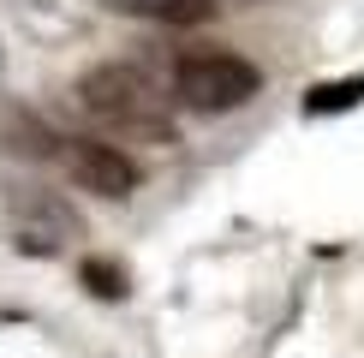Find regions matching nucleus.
I'll return each mask as SVG.
<instances>
[{
    "mask_svg": "<svg viewBox=\"0 0 364 358\" xmlns=\"http://www.w3.org/2000/svg\"><path fill=\"white\" fill-rule=\"evenodd\" d=\"M78 102L102 119L119 138H144V143H173V114L168 96L156 90V78L126 60H108V66H90L78 78Z\"/></svg>",
    "mask_w": 364,
    "mask_h": 358,
    "instance_id": "1",
    "label": "nucleus"
},
{
    "mask_svg": "<svg viewBox=\"0 0 364 358\" xmlns=\"http://www.w3.org/2000/svg\"><path fill=\"white\" fill-rule=\"evenodd\" d=\"M257 90H263V72L239 54H221V48L186 54L173 66V96L191 114H233V108H245Z\"/></svg>",
    "mask_w": 364,
    "mask_h": 358,
    "instance_id": "2",
    "label": "nucleus"
},
{
    "mask_svg": "<svg viewBox=\"0 0 364 358\" xmlns=\"http://www.w3.org/2000/svg\"><path fill=\"white\" fill-rule=\"evenodd\" d=\"M6 209L18 215V245L30 257H54L60 239H78V215L54 197V191H36V185H6Z\"/></svg>",
    "mask_w": 364,
    "mask_h": 358,
    "instance_id": "3",
    "label": "nucleus"
},
{
    "mask_svg": "<svg viewBox=\"0 0 364 358\" xmlns=\"http://www.w3.org/2000/svg\"><path fill=\"white\" fill-rule=\"evenodd\" d=\"M60 161H66V173L78 179L84 191H96V197H108V203H126L132 191H138V161H132V156H119L114 143H96V138H66Z\"/></svg>",
    "mask_w": 364,
    "mask_h": 358,
    "instance_id": "4",
    "label": "nucleus"
},
{
    "mask_svg": "<svg viewBox=\"0 0 364 358\" xmlns=\"http://www.w3.org/2000/svg\"><path fill=\"white\" fill-rule=\"evenodd\" d=\"M108 12H126V18H149V24H203L215 18L221 0H102Z\"/></svg>",
    "mask_w": 364,
    "mask_h": 358,
    "instance_id": "5",
    "label": "nucleus"
},
{
    "mask_svg": "<svg viewBox=\"0 0 364 358\" xmlns=\"http://www.w3.org/2000/svg\"><path fill=\"white\" fill-rule=\"evenodd\" d=\"M358 102H364V72H353V78H328V84L305 90V114H311V119H323V114H353Z\"/></svg>",
    "mask_w": 364,
    "mask_h": 358,
    "instance_id": "6",
    "label": "nucleus"
},
{
    "mask_svg": "<svg viewBox=\"0 0 364 358\" xmlns=\"http://www.w3.org/2000/svg\"><path fill=\"white\" fill-rule=\"evenodd\" d=\"M78 281H84V293H90V298H108V305H119V298L132 293V275H126V263H114V257H84Z\"/></svg>",
    "mask_w": 364,
    "mask_h": 358,
    "instance_id": "7",
    "label": "nucleus"
}]
</instances>
